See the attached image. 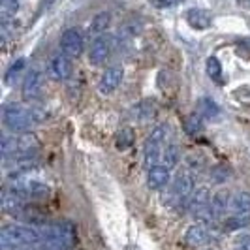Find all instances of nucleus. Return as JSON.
<instances>
[{"label": "nucleus", "mask_w": 250, "mask_h": 250, "mask_svg": "<svg viewBox=\"0 0 250 250\" xmlns=\"http://www.w3.org/2000/svg\"><path fill=\"white\" fill-rule=\"evenodd\" d=\"M42 229L34 226L12 224L0 231V250H21L32 245H40Z\"/></svg>", "instance_id": "f03ea898"}, {"label": "nucleus", "mask_w": 250, "mask_h": 250, "mask_svg": "<svg viewBox=\"0 0 250 250\" xmlns=\"http://www.w3.org/2000/svg\"><path fill=\"white\" fill-rule=\"evenodd\" d=\"M181 160V152H179V147H177L175 143H169V145H166V149H164V154H162V162L166 167H175L177 164Z\"/></svg>", "instance_id": "b1692460"}, {"label": "nucleus", "mask_w": 250, "mask_h": 250, "mask_svg": "<svg viewBox=\"0 0 250 250\" xmlns=\"http://www.w3.org/2000/svg\"><path fill=\"white\" fill-rule=\"evenodd\" d=\"M169 183V167L166 166H154L147 173V187L150 190H162Z\"/></svg>", "instance_id": "2eb2a0df"}, {"label": "nucleus", "mask_w": 250, "mask_h": 250, "mask_svg": "<svg viewBox=\"0 0 250 250\" xmlns=\"http://www.w3.org/2000/svg\"><path fill=\"white\" fill-rule=\"evenodd\" d=\"M211 237H213V231H211L209 226L194 224V226H190L187 229V233H185V245L190 247V249H196V247L205 245Z\"/></svg>", "instance_id": "f8f14e48"}, {"label": "nucleus", "mask_w": 250, "mask_h": 250, "mask_svg": "<svg viewBox=\"0 0 250 250\" xmlns=\"http://www.w3.org/2000/svg\"><path fill=\"white\" fill-rule=\"evenodd\" d=\"M2 119H4V126L10 130V132H26L30 130L34 123L43 121V115L38 113L36 109H28L21 104H6L4 109H2Z\"/></svg>", "instance_id": "7ed1b4c3"}, {"label": "nucleus", "mask_w": 250, "mask_h": 250, "mask_svg": "<svg viewBox=\"0 0 250 250\" xmlns=\"http://www.w3.org/2000/svg\"><path fill=\"white\" fill-rule=\"evenodd\" d=\"M185 132H187L188 136H200L201 132H203V117H201L200 113H190L187 119H185Z\"/></svg>", "instance_id": "6ab92c4d"}, {"label": "nucleus", "mask_w": 250, "mask_h": 250, "mask_svg": "<svg viewBox=\"0 0 250 250\" xmlns=\"http://www.w3.org/2000/svg\"><path fill=\"white\" fill-rule=\"evenodd\" d=\"M134 141H136V136H134V130L132 128H121L119 132H117V138H115V145H117V149L119 150H126L130 149L132 145H134Z\"/></svg>", "instance_id": "412c9836"}, {"label": "nucleus", "mask_w": 250, "mask_h": 250, "mask_svg": "<svg viewBox=\"0 0 250 250\" xmlns=\"http://www.w3.org/2000/svg\"><path fill=\"white\" fill-rule=\"evenodd\" d=\"M211 200H213V196H211V190L207 187H201L198 190H194V194L190 196V200L187 203V211L192 216L196 213H200L201 209H205V207H209L211 205Z\"/></svg>", "instance_id": "ddd939ff"}, {"label": "nucleus", "mask_w": 250, "mask_h": 250, "mask_svg": "<svg viewBox=\"0 0 250 250\" xmlns=\"http://www.w3.org/2000/svg\"><path fill=\"white\" fill-rule=\"evenodd\" d=\"M77 231L70 220H61L42 229L38 250H72L75 247Z\"/></svg>", "instance_id": "f257e3e1"}, {"label": "nucleus", "mask_w": 250, "mask_h": 250, "mask_svg": "<svg viewBox=\"0 0 250 250\" xmlns=\"http://www.w3.org/2000/svg\"><path fill=\"white\" fill-rule=\"evenodd\" d=\"M113 49H115V38L111 34H102L92 42L88 51V61L92 66H102L105 64V61H109Z\"/></svg>", "instance_id": "0eeeda50"}, {"label": "nucleus", "mask_w": 250, "mask_h": 250, "mask_svg": "<svg viewBox=\"0 0 250 250\" xmlns=\"http://www.w3.org/2000/svg\"><path fill=\"white\" fill-rule=\"evenodd\" d=\"M231 175V169L224 166V164H218V166H214L213 169H211V179H213L214 183H224L228 181V177Z\"/></svg>", "instance_id": "cd10ccee"}, {"label": "nucleus", "mask_w": 250, "mask_h": 250, "mask_svg": "<svg viewBox=\"0 0 250 250\" xmlns=\"http://www.w3.org/2000/svg\"><path fill=\"white\" fill-rule=\"evenodd\" d=\"M26 68V61L25 59H17L15 62L8 68V72H6V83H10V85H13L19 77H21V74L25 72Z\"/></svg>", "instance_id": "a878e982"}, {"label": "nucleus", "mask_w": 250, "mask_h": 250, "mask_svg": "<svg viewBox=\"0 0 250 250\" xmlns=\"http://www.w3.org/2000/svg\"><path fill=\"white\" fill-rule=\"evenodd\" d=\"M83 47H85V42H83V36H81V32L77 28L64 30L62 36H61L62 55H66L68 59H79L81 53H83Z\"/></svg>", "instance_id": "6e6552de"}, {"label": "nucleus", "mask_w": 250, "mask_h": 250, "mask_svg": "<svg viewBox=\"0 0 250 250\" xmlns=\"http://www.w3.org/2000/svg\"><path fill=\"white\" fill-rule=\"evenodd\" d=\"M205 68H207V75L213 79L214 83L222 85L224 83V74H222V64L218 62L216 57H209L207 62H205Z\"/></svg>", "instance_id": "4be33fe9"}, {"label": "nucleus", "mask_w": 250, "mask_h": 250, "mask_svg": "<svg viewBox=\"0 0 250 250\" xmlns=\"http://www.w3.org/2000/svg\"><path fill=\"white\" fill-rule=\"evenodd\" d=\"M229 211L235 216H249L250 218V192H237L231 196Z\"/></svg>", "instance_id": "dca6fc26"}, {"label": "nucleus", "mask_w": 250, "mask_h": 250, "mask_svg": "<svg viewBox=\"0 0 250 250\" xmlns=\"http://www.w3.org/2000/svg\"><path fill=\"white\" fill-rule=\"evenodd\" d=\"M173 4H177V0H150V6L154 8H169Z\"/></svg>", "instance_id": "c85d7f7f"}, {"label": "nucleus", "mask_w": 250, "mask_h": 250, "mask_svg": "<svg viewBox=\"0 0 250 250\" xmlns=\"http://www.w3.org/2000/svg\"><path fill=\"white\" fill-rule=\"evenodd\" d=\"M134 113H136V117L139 121H150L156 115V105H154L152 100H143L134 107Z\"/></svg>", "instance_id": "5701e85b"}, {"label": "nucleus", "mask_w": 250, "mask_h": 250, "mask_svg": "<svg viewBox=\"0 0 250 250\" xmlns=\"http://www.w3.org/2000/svg\"><path fill=\"white\" fill-rule=\"evenodd\" d=\"M187 23L196 30H207L213 25V15L203 8H190L187 12Z\"/></svg>", "instance_id": "4468645a"}, {"label": "nucleus", "mask_w": 250, "mask_h": 250, "mask_svg": "<svg viewBox=\"0 0 250 250\" xmlns=\"http://www.w3.org/2000/svg\"><path fill=\"white\" fill-rule=\"evenodd\" d=\"M194 194V179L190 173H179L171 185V192L167 203H171L173 207H187L190 196Z\"/></svg>", "instance_id": "423d86ee"}, {"label": "nucleus", "mask_w": 250, "mask_h": 250, "mask_svg": "<svg viewBox=\"0 0 250 250\" xmlns=\"http://www.w3.org/2000/svg\"><path fill=\"white\" fill-rule=\"evenodd\" d=\"M247 2H249V6H250V0H247Z\"/></svg>", "instance_id": "7c9ffc66"}, {"label": "nucleus", "mask_w": 250, "mask_h": 250, "mask_svg": "<svg viewBox=\"0 0 250 250\" xmlns=\"http://www.w3.org/2000/svg\"><path fill=\"white\" fill-rule=\"evenodd\" d=\"M23 100L26 102H34L42 96L43 92V74L40 70H30L26 72V77L23 81Z\"/></svg>", "instance_id": "9d476101"}, {"label": "nucleus", "mask_w": 250, "mask_h": 250, "mask_svg": "<svg viewBox=\"0 0 250 250\" xmlns=\"http://www.w3.org/2000/svg\"><path fill=\"white\" fill-rule=\"evenodd\" d=\"M6 188L25 201L45 200L49 196V187L45 183H42L38 179H28V177L21 175H13V179L8 183Z\"/></svg>", "instance_id": "20e7f679"}, {"label": "nucleus", "mask_w": 250, "mask_h": 250, "mask_svg": "<svg viewBox=\"0 0 250 250\" xmlns=\"http://www.w3.org/2000/svg\"><path fill=\"white\" fill-rule=\"evenodd\" d=\"M250 224V218L249 216H235V214H231L229 218H226L222 228H224V231H235V229H241V228H247Z\"/></svg>", "instance_id": "bb28decb"}, {"label": "nucleus", "mask_w": 250, "mask_h": 250, "mask_svg": "<svg viewBox=\"0 0 250 250\" xmlns=\"http://www.w3.org/2000/svg\"><path fill=\"white\" fill-rule=\"evenodd\" d=\"M123 77H125V68H123L121 64L109 66V68L102 74L100 83H98V90H100V94H105V96L113 94L117 88L121 87Z\"/></svg>", "instance_id": "1a4fd4ad"}, {"label": "nucleus", "mask_w": 250, "mask_h": 250, "mask_svg": "<svg viewBox=\"0 0 250 250\" xmlns=\"http://www.w3.org/2000/svg\"><path fill=\"white\" fill-rule=\"evenodd\" d=\"M167 132L169 128L166 125H158L150 136L145 141V149H143V160H145V166L147 167H154L158 166V160L162 158L164 149H166V138H167Z\"/></svg>", "instance_id": "39448f33"}, {"label": "nucleus", "mask_w": 250, "mask_h": 250, "mask_svg": "<svg viewBox=\"0 0 250 250\" xmlns=\"http://www.w3.org/2000/svg\"><path fill=\"white\" fill-rule=\"evenodd\" d=\"M235 250H250V237H243L241 241H237Z\"/></svg>", "instance_id": "c756f323"}, {"label": "nucleus", "mask_w": 250, "mask_h": 250, "mask_svg": "<svg viewBox=\"0 0 250 250\" xmlns=\"http://www.w3.org/2000/svg\"><path fill=\"white\" fill-rule=\"evenodd\" d=\"M198 113L205 119H214V117H218L220 109L211 98H201L200 104H198Z\"/></svg>", "instance_id": "393cba45"}, {"label": "nucleus", "mask_w": 250, "mask_h": 250, "mask_svg": "<svg viewBox=\"0 0 250 250\" xmlns=\"http://www.w3.org/2000/svg\"><path fill=\"white\" fill-rule=\"evenodd\" d=\"M109 23H111V15L107 12L96 13V15L92 17V21H90L88 30H90V34H94V36H102V34H105V28L109 26Z\"/></svg>", "instance_id": "a211bd4d"}, {"label": "nucleus", "mask_w": 250, "mask_h": 250, "mask_svg": "<svg viewBox=\"0 0 250 250\" xmlns=\"http://www.w3.org/2000/svg\"><path fill=\"white\" fill-rule=\"evenodd\" d=\"M19 0H0V21L2 23H10L15 19V13L19 10Z\"/></svg>", "instance_id": "aec40b11"}, {"label": "nucleus", "mask_w": 250, "mask_h": 250, "mask_svg": "<svg viewBox=\"0 0 250 250\" xmlns=\"http://www.w3.org/2000/svg\"><path fill=\"white\" fill-rule=\"evenodd\" d=\"M229 205H231V196H229V192H226V190L216 192L213 196V200H211V211H213V214H214V220H220L226 214V211L229 209Z\"/></svg>", "instance_id": "f3484780"}, {"label": "nucleus", "mask_w": 250, "mask_h": 250, "mask_svg": "<svg viewBox=\"0 0 250 250\" xmlns=\"http://www.w3.org/2000/svg\"><path fill=\"white\" fill-rule=\"evenodd\" d=\"M47 72H49V77L55 79V81H66L74 68H72V61L66 57V55H55L53 59L47 64Z\"/></svg>", "instance_id": "9b49d317"}]
</instances>
